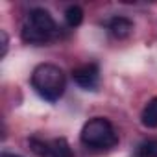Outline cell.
<instances>
[{
    "label": "cell",
    "mask_w": 157,
    "mask_h": 157,
    "mask_svg": "<svg viewBox=\"0 0 157 157\" xmlns=\"http://www.w3.org/2000/svg\"><path fill=\"white\" fill-rule=\"evenodd\" d=\"M21 37L26 44L43 46L59 37V26L50 15V11L43 8H33L26 13L21 24Z\"/></svg>",
    "instance_id": "1"
},
{
    "label": "cell",
    "mask_w": 157,
    "mask_h": 157,
    "mask_svg": "<svg viewBox=\"0 0 157 157\" xmlns=\"http://www.w3.org/2000/svg\"><path fill=\"white\" fill-rule=\"evenodd\" d=\"M32 87L46 102H57L67 87L65 72L52 63H41L32 72Z\"/></svg>",
    "instance_id": "2"
},
{
    "label": "cell",
    "mask_w": 157,
    "mask_h": 157,
    "mask_svg": "<svg viewBox=\"0 0 157 157\" xmlns=\"http://www.w3.org/2000/svg\"><path fill=\"white\" fill-rule=\"evenodd\" d=\"M80 139L82 144L91 150H111L118 144V133L115 126L104 117H94L87 120L82 128Z\"/></svg>",
    "instance_id": "3"
},
{
    "label": "cell",
    "mask_w": 157,
    "mask_h": 157,
    "mask_svg": "<svg viewBox=\"0 0 157 157\" xmlns=\"http://www.w3.org/2000/svg\"><path fill=\"white\" fill-rule=\"evenodd\" d=\"M30 150L37 157H74L70 144L63 137L56 139H30Z\"/></svg>",
    "instance_id": "4"
},
{
    "label": "cell",
    "mask_w": 157,
    "mask_h": 157,
    "mask_svg": "<svg viewBox=\"0 0 157 157\" xmlns=\"http://www.w3.org/2000/svg\"><path fill=\"white\" fill-rule=\"evenodd\" d=\"M72 80L85 91H94L100 83V68L96 63H85L72 70Z\"/></svg>",
    "instance_id": "5"
},
{
    "label": "cell",
    "mask_w": 157,
    "mask_h": 157,
    "mask_svg": "<svg viewBox=\"0 0 157 157\" xmlns=\"http://www.w3.org/2000/svg\"><path fill=\"white\" fill-rule=\"evenodd\" d=\"M107 30L115 39H126L133 32V22L126 17H113L107 22Z\"/></svg>",
    "instance_id": "6"
},
{
    "label": "cell",
    "mask_w": 157,
    "mask_h": 157,
    "mask_svg": "<svg viewBox=\"0 0 157 157\" xmlns=\"http://www.w3.org/2000/svg\"><path fill=\"white\" fill-rule=\"evenodd\" d=\"M140 122L148 129L157 128V96H153L151 100H148V104L144 105V109L140 113Z\"/></svg>",
    "instance_id": "7"
},
{
    "label": "cell",
    "mask_w": 157,
    "mask_h": 157,
    "mask_svg": "<svg viewBox=\"0 0 157 157\" xmlns=\"http://www.w3.org/2000/svg\"><path fill=\"white\" fill-rule=\"evenodd\" d=\"M65 22L68 28H78L83 22V10L80 6H68L65 10Z\"/></svg>",
    "instance_id": "8"
},
{
    "label": "cell",
    "mask_w": 157,
    "mask_h": 157,
    "mask_svg": "<svg viewBox=\"0 0 157 157\" xmlns=\"http://www.w3.org/2000/svg\"><path fill=\"white\" fill-rule=\"evenodd\" d=\"M135 157H157V139H146L135 148Z\"/></svg>",
    "instance_id": "9"
},
{
    "label": "cell",
    "mask_w": 157,
    "mask_h": 157,
    "mask_svg": "<svg viewBox=\"0 0 157 157\" xmlns=\"http://www.w3.org/2000/svg\"><path fill=\"white\" fill-rule=\"evenodd\" d=\"M0 35H2V57L6 56V52H8V35H6V32L2 30L0 32Z\"/></svg>",
    "instance_id": "10"
},
{
    "label": "cell",
    "mask_w": 157,
    "mask_h": 157,
    "mask_svg": "<svg viewBox=\"0 0 157 157\" xmlns=\"http://www.w3.org/2000/svg\"><path fill=\"white\" fill-rule=\"evenodd\" d=\"M0 157H21V155H15V153H2Z\"/></svg>",
    "instance_id": "11"
}]
</instances>
